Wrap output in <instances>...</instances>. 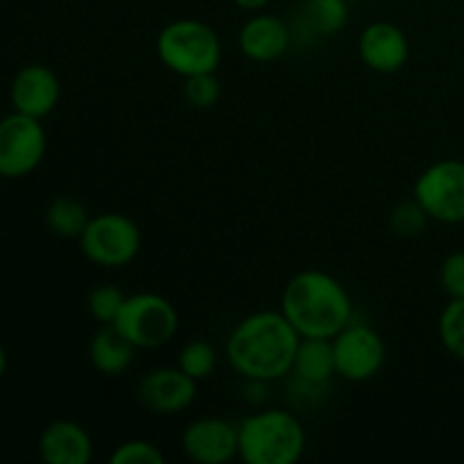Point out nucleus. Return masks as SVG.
<instances>
[{"label": "nucleus", "mask_w": 464, "mask_h": 464, "mask_svg": "<svg viewBox=\"0 0 464 464\" xmlns=\"http://www.w3.org/2000/svg\"><path fill=\"white\" fill-rule=\"evenodd\" d=\"M302 335L281 311H258L243 317L229 334L225 353L229 365L249 383H272L293 372Z\"/></svg>", "instance_id": "obj_1"}, {"label": "nucleus", "mask_w": 464, "mask_h": 464, "mask_svg": "<svg viewBox=\"0 0 464 464\" xmlns=\"http://www.w3.org/2000/svg\"><path fill=\"white\" fill-rule=\"evenodd\" d=\"M281 313L302 338L334 340L352 324L353 304L347 288L324 270H304L285 284Z\"/></svg>", "instance_id": "obj_2"}, {"label": "nucleus", "mask_w": 464, "mask_h": 464, "mask_svg": "<svg viewBox=\"0 0 464 464\" xmlns=\"http://www.w3.org/2000/svg\"><path fill=\"white\" fill-rule=\"evenodd\" d=\"M306 451V430L288 411L270 408L238 424V458L245 464H295Z\"/></svg>", "instance_id": "obj_3"}, {"label": "nucleus", "mask_w": 464, "mask_h": 464, "mask_svg": "<svg viewBox=\"0 0 464 464\" xmlns=\"http://www.w3.org/2000/svg\"><path fill=\"white\" fill-rule=\"evenodd\" d=\"M157 54L168 71L186 80L218 71L222 62V41L208 23L179 18L159 32Z\"/></svg>", "instance_id": "obj_4"}, {"label": "nucleus", "mask_w": 464, "mask_h": 464, "mask_svg": "<svg viewBox=\"0 0 464 464\" xmlns=\"http://www.w3.org/2000/svg\"><path fill=\"white\" fill-rule=\"evenodd\" d=\"M113 326L136 349H159L179 331V313L170 299L157 293L127 295Z\"/></svg>", "instance_id": "obj_5"}, {"label": "nucleus", "mask_w": 464, "mask_h": 464, "mask_svg": "<svg viewBox=\"0 0 464 464\" xmlns=\"http://www.w3.org/2000/svg\"><path fill=\"white\" fill-rule=\"evenodd\" d=\"M143 236L139 225L122 213L93 216L80 236V249L98 267H125L139 256Z\"/></svg>", "instance_id": "obj_6"}, {"label": "nucleus", "mask_w": 464, "mask_h": 464, "mask_svg": "<svg viewBox=\"0 0 464 464\" xmlns=\"http://www.w3.org/2000/svg\"><path fill=\"white\" fill-rule=\"evenodd\" d=\"M415 199L430 220L442 225L464 222V161L442 159L417 177Z\"/></svg>", "instance_id": "obj_7"}, {"label": "nucleus", "mask_w": 464, "mask_h": 464, "mask_svg": "<svg viewBox=\"0 0 464 464\" xmlns=\"http://www.w3.org/2000/svg\"><path fill=\"white\" fill-rule=\"evenodd\" d=\"M48 139L39 118L12 111L0 118V177L21 179L41 166Z\"/></svg>", "instance_id": "obj_8"}, {"label": "nucleus", "mask_w": 464, "mask_h": 464, "mask_svg": "<svg viewBox=\"0 0 464 464\" xmlns=\"http://www.w3.org/2000/svg\"><path fill=\"white\" fill-rule=\"evenodd\" d=\"M335 374L349 383L372 381L385 365L383 338L367 324H349L334 338Z\"/></svg>", "instance_id": "obj_9"}, {"label": "nucleus", "mask_w": 464, "mask_h": 464, "mask_svg": "<svg viewBox=\"0 0 464 464\" xmlns=\"http://www.w3.org/2000/svg\"><path fill=\"white\" fill-rule=\"evenodd\" d=\"M181 449L198 464H227L238 458V426L222 417L195 420L181 433Z\"/></svg>", "instance_id": "obj_10"}, {"label": "nucleus", "mask_w": 464, "mask_h": 464, "mask_svg": "<svg viewBox=\"0 0 464 464\" xmlns=\"http://www.w3.org/2000/svg\"><path fill=\"white\" fill-rule=\"evenodd\" d=\"M136 394L154 415H177L198 399V381L179 367H159L140 379Z\"/></svg>", "instance_id": "obj_11"}, {"label": "nucleus", "mask_w": 464, "mask_h": 464, "mask_svg": "<svg viewBox=\"0 0 464 464\" xmlns=\"http://www.w3.org/2000/svg\"><path fill=\"white\" fill-rule=\"evenodd\" d=\"M59 98H62V84L54 75L53 68L44 63H27L14 75L12 86H9V100H12L14 111L25 113V116L39 118L57 109Z\"/></svg>", "instance_id": "obj_12"}, {"label": "nucleus", "mask_w": 464, "mask_h": 464, "mask_svg": "<svg viewBox=\"0 0 464 464\" xmlns=\"http://www.w3.org/2000/svg\"><path fill=\"white\" fill-rule=\"evenodd\" d=\"M358 54L370 71L379 75L399 72L411 59V41L406 32L390 21H374L361 32Z\"/></svg>", "instance_id": "obj_13"}, {"label": "nucleus", "mask_w": 464, "mask_h": 464, "mask_svg": "<svg viewBox=\"0 0 464 464\" xmlns=\"http://www.w3.org/2000/svg\"><path fill=\"white\" fill-rule=\"evenodd\" d=\"M290 39H293L290 27L285 25L284 18L258 12L240 27L238 48L252 62L267 63L276 62L288 53Z\"/></svg>", "instance_id": "obj_14"}, {"label": "nucleus", "mask_w": 464, "mask_h": 464, "mask_svg": "<svg viewBox=\"0 0 464 464\" xmlns=\"http://www.w3.org/2000/svg\"><path fill=\"white\" fill-rule=\"evenodd\" d=\"M39 456L48 464H89L93 460V440L77 421L57 420L41 430Z\"/></svg>", "instance_id": "obj_15"}, {"label": "nucleus", "mask_w": 464, "mask_h": 464, "mask_svg": "<svg viewBox=\"0 0 464 464\" xmlns=\"http://www.w3.org/2000/svg\"><path fill=\"white\" fill-rule=\"evenodd\" d=\"M136 347L113 324H102L89 343V358L102 376H121L131 367Z\"/></svg>", "instance_id": "obj_16"}, {"label": "nucleus", "mask_w": 464, "mask_h": 464, "mask_svg": "<svg viewBox=\"0 0 464 464\" xmlns=\"http://www.w3.org/2000/svg\"><path fill=\"white\" fill-rule=\"evenodd\" d=\"M293 372L306 385H324L335 374L334 340L302 338L295 353Z\"/></svg>", "instance_id": "obj_17"}, {"label": "nucleus", "mask_w": 464, "mask_h": 464, "mask_svg": "<svg viewBox=\"0 0 464 464\" xmlns=\"http://www.w3.org/2000/svg\"><path fill=\"white\" fill-rule=\"evenodd\" d=\"M91 216L84 204L75 198H57L45 208V225L59 238H77L89 225Z\"/></svg>", "instance_id": "obj_18"}, {"label": "nucleus", "mask_w": 464, "mask_h": 464, "mask_svg": "<svg viewBox=\"0 0 464 464\" xmlns=\"http://www.w3.org/2000/svg\"><path fill=\"white\" fill-rule=\"evenodd\" d=\"M304 14L320 36H334L347 25V0H304Z\"/></svg>", "instance_id": "obj_19"}, {"label": "nucleus", "mask_w": 464, "mask_h": 464, "mask_svg": "<svg viewBox=\"0 0 464 464\" xmlns=\"http://www.w3.org/2000/svg\"><path fill=\"white\" fill-rule=\"evenodd\" d=\"M177 367L181 372H186L190 379L198 381V383L208 379L218 367L216 347L211 343H207V340H190V343H186L181 347L179 358H177Z\"/></svg>", "instance_id": "obj_20"}, {"label": "nucleus", "mask_w": 464, "mask_h": 464, "mask_svg": "<svg viewBox=\"0 0 464 464\" xmlns=\"http://www.w3.org/2000/svg\"><path fill=\"white\" fill-rule=\"evenodd\" d=\"M438 331L444 349L464 362V299H451L442 308Z\"/></svg>", "instance_id": "obj_21"}, {"label": "nucleus", "mask_w": 464, "mask_h": 464, "mask_svg": "<svg viewBox=\"0 0 464 464\" xmlns=\"http://www.w3.org/2000/svg\"><path fill=\"white\" fill-rule=\"evenodd\" d=\"M125 299L127 295L122 293L118 285L102 284L95 285V288L86 295V308H89L91 317H93L100 326L113 324L118 313H121L122 304H125Z\"/></svg>", "instance_id": "obj_22"}, {"label": "nucleus", "mask_w": 464, "mask_h": 464, "mask_svg": "<svg viewBox=\"0 0 464 464\" xmlns=\"http://www.w3.org/2000/svg\"><path fill=\"white\" fill-rule=\"evenodd\" d=\"M429 222V213L424 211V207H421L415 198L397 204V207L392 208V213H390V229L397 236H401V238H415V236H421Z\"/></svg>", "instance_id": "obj_23"}, {"label": "nucleus", "mask_w": 464, "mask_h": 464, "mask_svg": "<svg viewBox=\"0 0 464 464\" xmlns=\"http://www.w3.org/2000/svg\"><path fill=\"white\" fill-rule=\"evenodd\" d=\"M222 86L216 72H202V75L186 77L184 80V100L193 109H211L220 100Z\"/></svg>", "instance_id": "obj_24"}, {"label": "nucleus", "mask_w": 464, "mask_h": 464, "mask_svg": "<svg viewBox=\"0 0 464 464\" xmlns=\"http://www.w3.org/2000/svg\"><path fill=\"white\" fill-rule=\"evenodd\" d=\"M166 456L161 449L148 440H127L111 453V464H163Z\"/></svg>", "instance_id": "obj_25"}, {"label": "nucleus", "mask_w": 464, "mask_h": 464, "mask_svg": "<svg viewBox=\"0 0 464 464\" xmlns=\"http://www.w3.org/2000/svg\"><path fill=\"white\" fill-rule=\"evenodd\" d=\"M440 284L449 299H464V252L449 254L440 267Z\"/></svg>", "instance_id": "obj_26"}, {"label": "nucleus", "mask_w": 464, "mask_h": 464, "mask_svg": "<svg viewBox=\"0 0 464 464\" xmlns=\"http://www.w3.org/2000/svg\"><path fill=\"white\" fill-rule=\"evenodd\" d=\"M234 5L243 12H263L270 5V0H234Z\"/></svg>", "instance_id": "obj_27"}, {"label": "nucleus", "mask_w": 464, "mask_h": 464, "mask_svg": "<svg viewBox=\"0 0 464 464\" xmlns=\"http://www.w3.org/2000/svg\"><path fill=\"white\" fill-rule=\"evenodd\" d=\"M5 372H7V352H5V347L0 344V379L5 376Z\"/></svg>", "instance_id": "obj_28"}]
</instances>
